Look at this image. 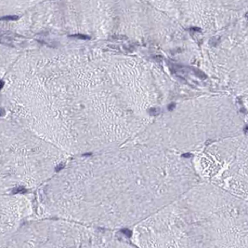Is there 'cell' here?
I'll list each match as a JSON object with an SVG mask.
<instances>
[{"label":"cell","mask_w":248,"mask_h":248,"mask_svg":"<svg viewBox=\"0 0 248 248\" xmlns=\"http://www.w3.org/2000/svg\"><path fill=\"white\" fill-rule=\"evenodd\" d=\"M3 85L11 118L67 154L99 152L123 139L119 82L49 73Z\"/></svg>","instance_id":"1"},{"label":"cell","mask_w":248,"mask_h":248,"mask_svg":"<svg viewBox=\"0 0 248 248\" xmlns=\"http://www.w3.org/2000/svg\"><path fill=\"white\" fill-rule=\"evenodd\" d=\"M99 233L92 227L63 221L27 223L17 230L6 246H96Z\"/></svg>","instance_id":"2"},{"label":"cell","mask_w":248,"mask_h":248,"mask_svg":"<svg viewBox=\"0 0 248 248\" xmlns=\"http://www.w3.org/2000/svg\"><path fill=\"white\" fill-rule=\"evenodd\" d=\"M18 19L17 16H4V17H1L0 20L1 21H15Z\"/></svg>","instance_id":"3"},{"label":"cell","mask_w":248,"mask_h":248,"mask_svg":"<svg viewBox=\"0 0 248 248\" xmlns=\"http://www.w3.org/2000/svg\"><path fill=\"white\" fill-rule=\"evenodd\" d=\"M75 36V37H78V38H81V39H88V36H85V35H81V34H75V35H73V36Z\"/></svg>","instance_id":"4"}]
</instances>
